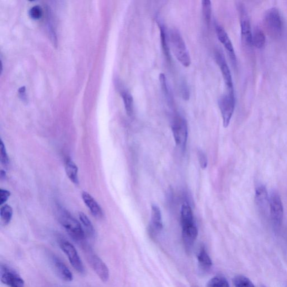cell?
<instances>
[{"mask_svg": "<svg viewBox=\"0 0 287 287\" xmlns=\"http://www.w3.org/2000/svg\"><path fill=\"white\" fill-rule=\"evenodd\" d=\"M270 216L274 226L279 228L282 224L283 219V206L279 195L272 192L269 197Z\"/></svg>", "mask_w": 287, "mask_h": 287, "instance_id": "9c48e42d", "label": "cell"}, {"mask_svg": "<svg viewBox=\"0 0 287 287\" xmlns=\"http://www.w3.org/2000/svg\"><path fill=\"white\" fill-rule=\"evenodd\" d=\"M13 211L11 206L9 205H4L0 209V217L4 225H8L11 221Z\"/></svg>", "mask_w": 287, "mask_h": 287, "instance_id": "cb8c5ba5", "label": "cell"}, {"mask_svg": "<svg viewBox=\"0 0 287 287\" xmlns=\"http://www.w3.org/2000/svg\"><path fill=\"white\" fill-rule=\"evenodd\" d=\"M198 157L200 167L202 169H205L208 166V158L206 154L201 150L198 152Z\"/></svg>", "mask_w": 287, "mask_h": 287, "instance_id": "f546056e", "label": "cell"}, {"mask_svg": "<svg viewBox=\"0 0 287 287\" xmlns=\"http://www.w3.org/2000/svg\"><path fill=\"white\" fill-rule=\"evenodd\" d=\"M82 198L89 210L95 217L101 218L103 216V211L97 202L92 197L91 195L87 192L82 193Z\"/></svg>", "mask_w": 287, "mask_h": 287, "instance_id": "2e32d148", "label": "cell"}, {"mask_svg": "<svg viewBox=\"0 0 287 287\" xmlns=\"http://www.w3.org/2000/svg\"><path fill=\"white\" fill-rule=\"evenodd\" d=\"M87 255L88 261L91 267L99 276L100 279L106 282L110 277V272L107 265L97 255L88 249Z\"/></svg>", "mask_w": 287, "mask_h": 287, "instance_id": "8fae6325", "label": "cell"}, {"mask_svg": "<svg viewBox=\"0 0 287 287\" xmlns=\"http://www.w3.org/2000/svg\"><path fill=\"white\" fill-rule=\"evenodd\" d=\"M159 81H160L161 87L162 88L164 94H165L166 95H168V90L167 85L166 78L164 74L162 73L160 74V76H159Z\"/></svg>", "mask_w": 287, "mask_h": 287, "instance_id": "1f68e13d", "label": "cell"}, {"mask_svg": "<svg viewBox=\"0 0 287 287\" xmlns=\"http://www.w3.org/2000/svg\"><path fill=\"white\" fill-rule=\"evenodd\" d=\"M207 287H230V285L224 276L217 275L208 281Z\"/></svg>", "mask_w": 287, "mask_h": 287, "instance_id": "d4e9b609", "label": "cell"}, {"mask_svg": "<svg viewBox=\"0 0 287 287\" xmlns=\"http://www.w3.org/2000/svg\"><path fill=\"white\" fill-rule=\"evenodd\" d=\"M59 221L68 235L74 240L82 242L84 240L85 233L81 225L69 212L66 210H61Z\"/></svg>", "mask_w": 287, "mask_h": 287, "instance_id": "5b68a950", "label": "cell"}, {"mask_svg": "<svg viewBox=\"0 0 287 287\" xmlns=\"http://www.w3.org/2000/svg\"><path fill=\"white\" fill-rule=\"evenodd\" d=\"M216 60L220 66L223 80L227 89V92H234L233 80L229 66L226 61L224 55L221 52H217Z\"/></svg>", "mask_w": 287, "mask_h": 287, "instance_id": "7c38bea8", "label": "cell"}, {"mask_svg": "<svg viewBox=\"0 0 287 287\" xmlns=\"http://www.w3.org/2000/svg\"><path fill=\"white\" fill-rule=\"evenodd\" d=\"M0 176H1L2 178H5L7 176L6 172L3 171V170H1V172H0Z\"/></svg>", "mask_w": 287, "mask_h": 287, "instance_id": "d6a6232c", "label": "cell"}, {"mask_svg": "<svg viewBox=\"0 0 287 287\" xmlns=\"http://www.w3.org/2000/svg\"><path fill=\"white\" fill-rule=\"evenodd\" d=\"M237 8L240 18L241 40L243 46L247 49H252L253 45V32L250 20H249L246 8L244 5L239 3L237 5Z\"/></svg>", "mask_w": 287, "mask_h": 287, "instance_id": "277c9868", "label": "cell"}, {"mask_svg": "<svg viewBox=\"0 0 287 287\" xmlns=\"http://www.w3.org/2000/svg\"><path fill=\"white\" fill-rule=\"evenodd\" d=\"M263 287H266V286H263Z\"/></svg>", "mask_w": 287, "mask_h": 287, "instance_id": "836d02e7", "label": "cell"}, {"mask_svg": "<svg viewBox=\"0 0 287 287\" xmlns=\"http://www.w3.org/2000/svg\"><path fill=\"white\" fill-rule=\"evenodd\" d=\"M29 14L31 18L39 19L42 15V9L38 5H37V6H34L30 9Z\"/></svg>", "mask_w": 287, "mask_h": 287, "instance_id": "f1b7e54d", "label": "cell"}, {"mask_svg": "<svg viewBox=\"0 0 287 287\" xmlns=\"http://www.w3.org/2000/svg\"><path fill=\"white\" fill-rule=\"evenodd\" d=\"M264 24L268 34L273 39H278L282 34L283 22L277 8H271L266 12Z\"/></svg>", "mask_w": 287, "mask_h": 287, "instance_id": "3957f363", "label": "cell"}, {"mask_svg": "<svg viewBox=\"0 0 287 287\" xmlns=\"http://www.w3.org/2000/svg\"><path fill=\"white\" fill-rule=\"evenodd\" d=\"M60 246L62 250L67 257L73 267L81 274L85 273L84 264L75 247L70 242L65 240L60 242Z\"/></svg>", "mask_w": 287, "mask_h": 287, "instance_id": "30bf717a", "label": "cell"}, {"mask_svg": "<svg viewBox=\"0 0 287 287\" xmlns=\"http://www.w3.org/2000/svg\"><path fill=\"white\" fill-rule=\"evenodd\" d=\"M172 130L176 146L184 150L188 141V128L187 122L183 117H175L172 122Z\"/></svg>", "mask_w": 287, "mask_h": 287, "instance_id": "52a82bcc", "label": "cell"}, {"mask_svg": "<svg viewBox=\"0 0 287 287\" xmlns=\"http://www.w3.org/2000/svg\"><path fill=\"white\" fill-rule=\"evenodd\" d=\"M159 26L161 31V40L162 49L164 55H165L166 57L168 58V59H170L169 39L168 37H167L168 35L166 33V28L163 25L160 24Z\"/></svg>", "mask_w": 287, "mask_h": 287, "instance_id": "7402d4cb", "label": "cell"}, {"mask_svg": "<svg viewBox=\"0 0 287 287\" xmlns=\"http://www.w3.org/2000/svg\"><path fill=\"white\" fill-rule=\"evenodd\" d=\"M253 45L258 49H262L265 46L266 37L263 30L258 27H255L253 33Z\"/></svg>", "mask_w": 287, "mask_h": 287, "instance_id": "44dd1931", "label": "cell"}, {"mask_svg": "<svg viewBox=\"0 0 287 287\" xmlns=\"http://www.w3.org/2000/svg\"><path fill=\"white\" fill-rule=\"evenodd\" d=\"M51 262L56 273L62 280L66 282H71L73 281L74 278L73 273L67 266L61 261V260L55 255H53L51 258Z\"/></svg>", "mask_w": 287, "mask_h": 287, "instance_id": "5bb4252c", "label": "cell"}, {"mask_svg": "<svg viewBox=\"0 0 287 287\" xmlns=\"http://www.w3.org/2000/svg\"><path fill=\"white\" fill-rule=\"evenodd\" d=\"M0 159H1V162L4 166H7L9 164V158L5 148L4 144L2 140L0 142Z\"/></svg>", "mask_w": 287, "mask_h": 287, "instance_id": "83f0119b", "label": "cell"}, {"mask_svg": "<svg viewBox=\"0 0 287 287\" xmlns=\"http://www.w3.org/2000/svg\"><path fill=\"white\" fill-rule=\"evenodd\" d=\"M181 220L184 244L187 250L190 251L198 236V230L195 224L193 210L188 203L182 206Z\"/></svg>", "mask_w": 287, "mask_h": 287, "instance_id": "6da1fadb", "label": "cell"}, {"mask_svg": "<svg viewBox=\"0 0 287 287\" xmlns=\"http://www.w3.org/2000/svg\"><path fill=\"white\" fill-rule=\"evenodd\" d=\"M233 283L235 287H255L252 281L243 275L235 276Z\"/></svg>", "mask_w": 287, "mask_h": 287, "instance_id": "4316f807", "label": "cell"}, {"mask_svg": "<svg viewBox=\"0 0 287 287\" xmlns=\"http://www.w3.org/2000/svg\"><path fill=\"white\" fill-rule=\"evenodd\" d=\"M169 48L178 62L185 67L191 64V57L187 45L179 31L172 29L168 34Z\"/></svg>", "mask_w": 287, "mask_h": 287, "instance_id": "7a4b0ae2", "label": "cell"}, {"mask_svg": "<svg viewBox=\"0 0 287 287\" xmlns=\"http://www.w3.org/2000/svg\"><path fill=\"white\" fill-rule=\"evenodd\" d=\"M10 195H11V193H10L9 191L4 189L0 190V196H1L0 204L3 205L4 203H6Z\"/></svg>", "mask_w": 287, "mask_h": 287, "instance_id": "4dcf8cb0", "label": "cell"}, {"mask_svg": "<svg viewBox=\"0 0 287 287\" xmlns=\"http://www.w3.org/2000/svg\"><path fill=\"white\" fill-rule=\"evenodd\" d=\"M79 219L88 235L90 236H94L95 233L94 228L88 217L85 215L83 212H80Z\"/></svg>", "mask_w": 287, "mask_h": 287, "instance_id": "484cf974", "label": "cell"}, {"mask_svg": "<svg viewBox=\"0 0 287 287\" xmlns=\"http://www.w3.org/2000/svg\"><path fill=\"white\" fill-rule=\"evenodd\" d=\"M65 170L67 176L76 184L79 183L78 168L76 164L71 159H67L65 164Z\"/></svg>", "mask_w": 287, "mask_h": 287, "instance_id": "ffe728a7", "label": "cell"}, {"mask_svg": "<svg viewBox=\"0 0 287 287\" xmlns=\"http://www.w3.org/2000/svg\"><path fill=\"white\" fill-rule=\"evenodd\" d=\"M121 95L124 101L125 108L127 115L130 117L132 116L134 113V99H133L131 94L128 90L123 89L121 90Z\"/></svg>", "mask_w": 287, "mask_h": 287, "instance_id": "d6986e66", "label": "cell"}, {"mask_svg": "<svg viewBox=\"0 0 287 287\" xmlns=\"http://www.w3.org/2000/svg\"><path fill=\"white\" fill-rule=\"evenodd\" d=\"M202 13L205 24L209 26L211 22L212 8L210 0H203L201 2Z\"/></svg>", "mask_w": 287, "mask_h": 287, "instance_id": "603a6c76", "label": "cell"}, {"mask_svg": "<svg viewBox=\"0 0 287 287\" xmlns=\"http://www.w3.org/2000/svg\"><path fill=\"white\" fill-rule=\"evenodd\" d=\"M235 92H227L219 100V105L223 119V126H229L235 109Z\"/></svg>", "mask_w": 287, "mask_h": 287, "instance_id": "8992f818", "label": "cell"}, {"mask_svg": "<svg viewBox=\"0 0 287 287\" xmlns=\"http://www.w3.org/2000/svg\"><path fill=\"white\" fill-rule=\"evenodd\" d=\"M216 31L218 39H219L223 46L225 47L232 62L234 64L236 65V54L229 36H228L225 29L223 28L221 25L218 23L216 24Z\"/></svg>", "mask_w": 287, "mask_h": 287, "instance_id": "4fadbf2b", "label": "cell"}, {"mask_svg": "<svg viewBox=\"0 0 287 287\" xmlns=\"http://www.w3.org/2000/svg\"><path fill=\"white\" fill-rule=\"evenodd\" d=\"M161 211L156 205H152L151 210V229L154 232H160L163 229Z\"/></svg>", "mask_w": 287, "mask_h": 287, "instance_id": "e0dca14e", "label": "cell"}, {"mask_svg": "<svg viewBox=\"0 0 287 287\" xmlns=\"http://www.w3.org/2000/svg\"><path fill=\"white\" fill-rule=\"evenodd\" d=\"M0 279L2 282L8 287H25V281L15 270L9 266H0Z\"/></svg>", "mask_w": 287, "mask_h": 287, "instance_id": "ba28073f", "label": "cell"}, {"mask_svg": "<svg viewBox=\"0 0 287 287\" xmlns=\"http://www.w3.org/2000/svg\"><path fill=\"white\" fill-rule=\"evenodd\" d=\"M198 260L201 270L208 271L211 267L212 260L204 246H202L198 252Z\"/></svg>", "mask_w": 287, "mask_h": 287, "instance_id": "ac0fdd59", "label": "cell"}, {"mask_svg": "<svg viewBox=\"0 0 287 287\" xmlns=\"http://www.w3.org/2000/svg\"><path fill=\"white\" fill-rule=\"evenodd\" d=\"M255 200L260 211L265 214L269 205V198L265 186L259 185L255 190Z\"/></svg>", "mask_w": 287, "mask_h": 287, "instance_id": "9a60e30c", "label": "cell"}]
</instances>
